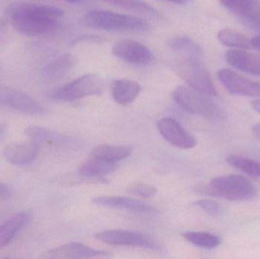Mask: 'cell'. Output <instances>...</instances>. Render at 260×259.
<instances>
[{
    "label": "cell",
    "mask_w": 260,
    "mask_h": 259,
    "mask_svg": "<svg viewBox=\"0 0 260 259\" xmlns=\"http://www.w3.org/2000/svg\"><path fill=\"white\" fill-rule=\"evenodd\" d=\"M133 150V147L130 145L102 144L91 151L90 158L117 163L118 161L129 158Z\"/></svg>",
    "instance_id": "cell-20"
},
{
    "label": "cell",
    "mask_w": 260,
    "mask_h": 259,
    "mask_svg": "<svg viewBox=\"0 0 260 259\" xmlns=\"http://www.w3.org/2000/svg\"><path fill=\"white\" fill-rule=\"evenodd\" d=\"M112 53L119 59L135 65H148L154 59L152 52L139 41L122 40L115 43Z\"/></svg>",
    "instance_id": "cell-10"
},
{
    "label": "cell",
    "mask_w": 260,
    "mask_h": 259,
    "mask_svg": "<svg viewBox=\"0 0 260 259\" xmlns=\"http://www.w3.org/2000/svg\"><path fill=\"white\" fill-rule=\"evenodd\" d=\"M251 106L256 112H257L258 114H260V99L252 101Z\"/></svg>",
    "instance_id": "cell-35"
},
{
    "label": "cell",
    "mask_w": 260,
    "mask_h": 259,
    "mask_svg": "<svg viewBox=\"0 0 260 259\" xmlns=\"http://www.w3.org/2000/svg\"><path fill=\"white\" fill-rule=\"evenodd\" d=\"M1 69H2V66H1V65H0V71H1Z\"/></svg>",
    "instance_id": "cell-40"
},
{
    "label": "cell",
    "mask_w": 260,
    "mask_h": 259,
    "mask_svg": "<svg viewBox=\"0 0 260 259\" xmlns=\"http://www.w3.org/2000/svg\"><path fill=\"white\" fill-rule=\"evenodd\" d=\"M103 90V80L98 75L85 74L58 88L52 97L59 101L72 102L89 96L99 95Z\"/></svg>",
    "instance_id": "cell-6"
},
{
    "label": "cell",
    "mask_w": 260,
    "mask_h": 259,
    "mask_svg": "<svg viewBox=\"0 0 260 259\" xmlns=\"http://www.w3.org/2000/svg\"><path fill=\"white\" fill-rule=\"evenodd\" d=\"M228 63L241 71L260 76V55L244 50H231L226 52Z\"/></svg>",
    "instance_id": "cell-18"
},
{
    "label": "cell",
    "mask_w": 260,
    "mask_h": 259,
    "mask_svg": "<svg viewBox=\"0 0 260 259\" xmlns=\"http://www.w3.org/2000/svg\"><path fill=\"white\" fill-rule=\"evenodd\" d=\"M119 169L116 162H110L105 160L90 158L79 167L81 175L88 177H99L105 175L112 174Z\"/></svg>",
    "instance_id": "cell-21"
},
{
    "label": "cell",
    "mask_w": 260,
    "mask_h": 259,
    "mask_svg": "<svg viewBox=\"0 0 260 259\" xmlns=\"http://www.w3.org/2000/svg\"><path fill=\"white\" fill-rule=\"evenodd\" d=\"M111 256L109 252L92 249L83 243H71L47 251L43 258L51 259L94 258Z\"/></svg>",
    "instance_id": "cell-12"
},
{
    "label": "cell",
    "mask_w": 260,
    "mask_h": 259,
    "mask_svg": "<svg viewBox=\"0 0 260 259\" xmlns=\"http://www.w3.org/2000/svg\"><path fill=\"white\" fill-rule=\"evenodd\" d=\"M174 101L189 114L203 117L212 122L224 121L226 114L209 96L202 94L190 87L179 86L173 92Z\"/></svg>",
    "instance_id": "cell-2"
},
{
    "label": "cell",
    "mask_w": 260,
    "mask_h": 259,
    "mask_svg": "<svg viewBox=\"0 0 260 259\" xmlns=\"http://www.w3.org/2000/svg\"><path fill=\"white\" fill-rule=\"evenodd\" d=\"M8 132L7 125L5 123H0V140L3 139Z\"/></svg>",
    "instance_id": "cell-33"
},
{
    "label": "cell",
    "mask_w": 260,
    "mask_h": 259,
    "mask_svg": "<svg viewBox=\"0 0 260 259\" xmlns=\"http://www.w3.org/2000/svg\"><path fill=\"white\" fill-rule=\"evenodd\" d=\"M177 74L190 88L209 97H216L212 76L200 57H184L175 65Z\"/></svg>",
    "instance_id": "cell-5"
},
{
    "label": "cell",
    "mask_w": 260,
    "mask_h": 259,
    "mask_svg": "<svg viewBox=\"0 0 260 259\" xmlns=\"http://www.w3.org/2000/svg\"><path fill=\"white\" fill-rule=\"evenodd\" d=\"M6 14L17 31L35 38L50 34L56 30L57 19L64 15V11L49 5L21 3L8 6Z\"/></svg>",
    "instance_id": "cell-1"
},
{
    "label": "cell",
    "mask_w": 260,
    "mask_h": 259,
    "mask_svg": "<svg viewBox=\"0 0 260 259\" xmlns=\"http://www.w3.org/2000/svg\"><path fill=\"white\" fill-rule=\"evenodd\" d=\"M252 134L256 140L260 141V123H256L252 128Z\"/></svg>",
    "instance_id": "cell-32"
},
{
    "label": "cell",
    "mask_w": 260,
    "mask_h": 259,
    "mask_svg": "<svg viewBox=\"0 0 260 259\" xmlns=\"http://www.w3.org/2000/svg\"><path fill=\"white\" fill-rule=\"evenodd\" d=\"M92 202L100 206L117 209L129 210L138 212H153L155 211L151 205L139 199L118 196H99L94 198Z\"/></svg>",
    "instance_id": "cell-16"
},
{
    "label": "cell",
    "mask_w": 260,
    "mask_h": 259,
    "mask_svg": "<svg viewBox=\"0 0 260 259\" xmlns=\"http://www.w3.org/2000/svg\"><path fill=\"white\" fill-rule=\"evenodd\" d=\"M6 27H7V22L6 21L1 20L0 21V35L3 34L6 31Z\"/></svg>",
    "instance_id": "cell-36"
},
{
    "label": "cell",
    "mask_w": 260,
    "mask_h": 259,
    "mask_svg": "<svg viewBox=\"0 0 260 259\" xmlns=\"http://www.w3.org/2000/svg\"><path fill=\"white\" fill-rule=\"evenodd\" d=\"M127 192L137 197L149 199L157 195V190L154 186L150 185V184L144 183V182H133L128 187Z\"/></svg>",
    "instance_id": "cell-27"
},
{
    "label": "cell",
    "mask_w": 260,
    "mask_h": 259,
    "mask_svg": "<svg viewBox=\"0 0 260 259\" xmlns=\"http://www.w3.org/2000/svg\"><path fill=\"white\" fill-rule=\"evenodd\" d=\"M223 86L231 94L246 97H260V82L250 80L232 70L223 68L218 72Z\"/></svg>",
    "instance_id": "cell-11"
},
{
    "label": "cell",
    "mask_w": 260,
    "mask_h": 259,
    "mask_svg": "<svg viewBox=\"0 0 260 259\" xmlns=\"http://www.w3.org/2000/svg\"><path fill=\"white\" fill-rule=\"evenodd\" d=\"M12 190L7 184L0 182V199H6L12 195Z\"/></svg>",
    "instance_id": "cell-31"
},
{
    "label": "cell",
    "mask_w": 260,
    "mask_h": 259,
    "mask_svg": "<svg viewBox=\"0 0 260 259\" xmlns=\"http://www.w3.org/2000/svg\"><path fill=\"white\" fill-rule=\"evenodd\" d=\"M40 152V144L34 140L14 142L6 145L3 156L8 162L15 165H26L33 162Z\"/></svg>",
    "instance_id": "cell-13"
},
{
    "label": "cell",
    "mask_w": 260,
    "mask_h": 259,
    "mask_svg": "<svg viewBox=\"0 0 260 259\" xmlns=\"http://www.w3.org/2000/svg\"><path fill=\"white\" fill-rule=\"evenodd\" d=\"M248 1H250V2H257L258 0H248Z\"/></svg>",
    "instance_id": "cell-39"
},
{
    "label": "cell",
    "mask_w": 260,
    "mask_h": 259,
    "mask_svg": "<svg viewBox=\"0 0 260 259\" xmlns=\"http://www.w3.org/2000/svg\"><path fill=\"white\" fill-rule=\"evenodd\" d=\"M199 192L215 197L230 201H243L256 196L257 190L254 184L241 175L229 174L218 176Z\"/></svg>",
    "instance_id": "cell-4"
},
{
    "label": "cell",
    "mask_w": 260,
    "mask_h": 259,
    "mask_svg": "<svg viewBox=\"0 0 260 259\" xmlns=\"http://www.w3.org/2000/svg\"><path fill=\"white\" fill-rule=\"evenodd\" d=\"M183 237L189 243L205 249H214L221 245L219 237L209 232L203 231H188L183 234Z\"/></svg>",
    "instance_id": "cell-24"
},
{
    "label": "cell",
    "mask_w": 260,
    "mask_h": 259,
    "mask_svg": "<svg viewBox=\"0 0 260 259\" xmlns=\"http://www.w3.org/2000/svg\"><path fill=\"white\" fill-rule=\"evenodd\" d=\"M76 63L74 55L64 53L47 62L41 70V76L47 82L60 80L73 69Z\"/></svg>",
    "instance_id": "cell-17"
},
{
    "label": "cell",
    "mask_w": 260,
    "mask_h": 259,
    "mask_svg": "<svg viewBox=\"0 0 260 259\" xmlns=\"http://www.w3.org/2000/svg\"><path fill=\"white\" fill-rule=\"evenodd\" d=\"M33 213L22 211L9 217L0 225V249L9 246L20 231L31 220Z\"/></svg>",
    "instance_id": "cell-14"
},
{
    "label": "cell",
    "mask_w": 260,
    "mask_h": 259,
    "mask_svg": "<svg viewBox=\"0 0 260 259\" xmlns=\"http://www.w3.org/2000/svg\"><path fill=\"white\" fill-rule=\"evenodd\" d=\"M194 205L203 209L205 212L213 217H219L224 214V208L220 204L211 199H200L196 201Z\"/></svg>",
    "instance_id": "cell-28"
},
{
    "label": "cell",
    "mask_w": 260,
    "mask_h": 259,
    "mask_svg": "<svg viewBox=\"0 0 260 259\" xmlns=\"http://www.w3.org/2000/svg\"><path fill=\"white\" fill-rule=\"evenodd\" d=\"M251 40L253 48L259 49L260 50V34L254 36Z\"/></svg>",
    "instance_id": "cell-34"
},
{
    "label": "cell",
    "mask_w": 260,
    "mask_h": 259,
    "mask_svg": "<svg viewBox=\"0 0 260 259\" xmlns=\"http://www.w3.org/2000/svg\"><path fill=\"white\" fill-rule=\"evenodd\" d=\"M83 23L91 28L108 31H145L150 27L149 23L143 18L105 10L87 12Z\"/></svg>",
    "instance_id": "cell-3"
},
{
    "label": "cell",
    "mask_w": 260,
    "mask_h": 259,
    "mask_svg": "<svg viewBox=\"0 0 260 259\" xmlns=\"http://www.w3.org/2000/svg\"><path fill=\"white\" fill-rule=\"evenodd\" d=\"M168 1L171 2V3H175L177 5H185L186 3H189L190 0H168Z\"/></svg>",
    "instance_id": "cell-37"
},
{
    "label": "cell",
    "mask_w": 260,
    "mask_h": 259,
    "mask_svg": "<svg viewBox=\"0 0 260 259\" xmlns=\"http://www.w3.org/2000/svg\"><path fill=\"white\" fill-rule=\"evenodd\" d=\"M246 24L260 31V3H252L248 13L242 18Z\"/></svg>",
    "instance_id": "cell-29"
},
{
    "label": "cell",
    "mask_w": 260,
    "mask_h": 259,
    "mask_svg": "<svg viewBox=\"0 0 260 259\" xmlns=\"http://www.w3.org/2000/svg\"><path fill=\"white\" fill-rule=\"evenodd\" d=\"M6 106L29 115H45L48 109L33 97L19 90L12 88Z\"/></svg>",
    "instance_id": "cell-15"
},
{
    "label": "cell",
    "mask_w": 260,
    "mask_h": 259,
    "mask_svg": "<svg viewBox=\"0 0 260 259\" xmlns=\"http://www.w3.org/2000/svg\"><path fill=\"white\" fill-rule=\"evenodd\" d=\"M157 127L160 135L172 145L182 149H193L197 146L196 137L174 119H161L157 123Z\"/></svg>",
    "instance_id": "cell-9"
},
{
    "label": "cell",
    "mask_w": 260,
    "mask_h": 259,
    "mask_svg": "<svg viewBox=\"0 0 260 259\" xmlns=\"http://www.w3.org/2000/svg\"><path fill=\"white\" fill-rule=\"evenodd\" d=\"M24 134L30 140H34L39 144L59 149L76 150L82 147L83 144L82 140L79 138L63 135L41 126H28L24 130Z\"/></svg>",
    "instance_id": "cell-8"
},
{
    "label": "cell",
    "mask_w": 260,
    "mask_h": 259,
    "mask_svg": "<svg viewBox=\"0 0 260 259\" xmlns=\"http://www.w3.org/2000/svg\"><path fill=\"white\" fill-rule=\"evenodd\" d=\"M103 38H102V36H99V35L85 34L75 38V39L72 41L70 45H76V44L82 42L102 43L103 42Z\"/></svg>",
    "instance_id": "cell-30"
},
{
    "label": "cell",
    "mask_w": 260,
    "mask_h": 259,
    "mask_svg": "<svg viewBox=\"0 0 260 259\" xmlns=\"http://www.w3.org/2000/svg\"><path fill=\"white\" fill-rule=\"evenodd\" d=\"M229 165L249 176L260 177V162L238 155H230L226 158Z\"/></svg>",
    "instance_id": "cell-26"
},
{
    "label": "cell",
    "mask_w": 260,
    "mask_h": 259,
    "mask_svg": "<svg viewBox=\"0 0 260 259\" xmlns=\"http://www.w3.org/2000/svg\"><path fill=\"white\" fill-rule=\"evenodd\" d=\"M220 42L227 47H234L240 50H249L253 48L252 40L247 35L231 29H222L218 33Z\"/></svg>",
    "instance_id": "cell-23"
},
{
    "label": "cell",
    "mask_w": 260,
    "mask_h": 259,
    "mask_svg": "<svg viewBox=\"0 0 260 259\" xmlns=\"http://www.w3.org/2000/svg\"><path fill=\"white\" fill-rule=\"evenodd\" d=\"M94 237L102 243L113 246H134L148 249L157 247V244L151 237L135 231L109 230L98 233Z\"/></svg>",
    "instance_id": "cell-7"
},
{
    "label": "cell",
    "mask_w": 260,
    "mask_h": 259,
    "mask_svg": "<svg viewBox=\"0 0 260 259\" xmlns=\"http://www.w3.org/2000/svg\"><path fill=\"white\" fill-rule=\"evenodd\" d=\"M141 89L140 85L135 81L119 79L113 85V97L119 104L127 106L137 99Z\"/></svg>",
    "instance_id": "cell-19"
},
{
    "label": "cell",
    "mask_w": 260,
    "mask_h": 259,
    "mask_svg": "<svg viewBox=\"0 0 260 259\" xmlns=\"http://www.w3.org/2000/svg\"><path fill=\"white\" fill-rule=\"evenodd\" d=\"M169 47L174 52L180 53L184 57H200L203 56L201 47L192 38L179 36L170 41Z\"/></svg>",
    "instance_id": "cell-22"
},
{
    "label": "cell",
    "mask_w": 260,
    "mask_h": 259,
    "mask_svg": "<svg viewBox=\"0 0 260 259\" xmlns=\"http://www.w3.org/2000/svg\"><path fill=\"white\" fill-rule=\"evenodd\" d=\"M102 1L112 6L123 8L133 12H139L148 16L157 17L159 15L158 11L144 0H102Z\"/></svg>",
    "instance_id": "cell-25"
},
{
    "label": "cell",
    "mask_w": 260,
    "mask_h": 259,
    "mask_svg": "<svg viewBox=\"0 0 260 259\" xmlns=\"http://www.w3.org/2000/svg\"><path fill=\"white\" fill-rule=\"evenodd\" d=\"M66 1L70 3H80L83 2L84 0H66Z\"/></svg>",
    "instance_id": "cell-38"
}]
</instances>
